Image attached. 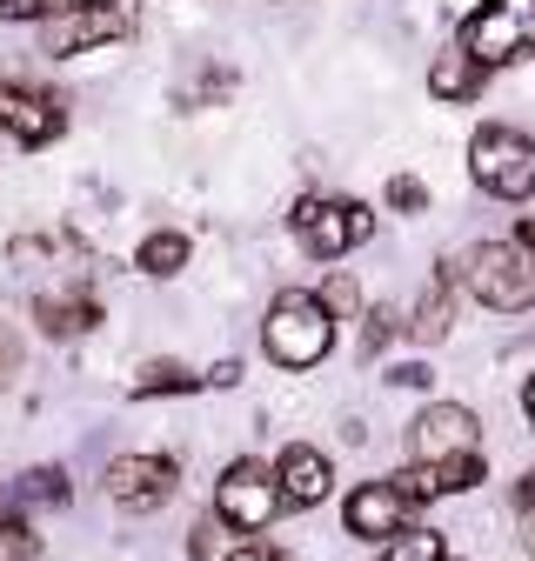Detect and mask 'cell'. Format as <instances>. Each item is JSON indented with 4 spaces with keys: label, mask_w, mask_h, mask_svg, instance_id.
I'll list each match as a JSON object with an SVG mask.
<instances>
[{
    "label": "cell",
    "mask_w": 535,
    "mask_h": 561,
    "mask_svg": "<svg viewBox=\"0 0 535 561\" xmlns=\"http://www.w3.org/2000/svg\"><path fill=\"white\" fill-rule=\"evenodd\" d=\"M328 347H334V314L321 308V295L288 288V295L268 301V314H261V355L275 362V368L308 375V368L328 362Z\"/></svg>",
    "instance_id": "1"
},
{
    "label": "cell",
    "mask_w": 535,
    "mask_h": 561,
    "mask_svg": "<svg viewBox=\"0 0 535 561\" xmlns=\"http://www.w3.org/2000/svg\"><path fill=\"white\" fill-rule=\"evenodd\" d=\"M455 280L496 314H528L535 308V254L515 234L509 241H476L455 261Z\"/></svg>",
    "instance_id": "2"
},
{
    "label": "cell",
    "mask_w": 535,
    "mask_h": 561,
    "mask_svg": "<svg viewBox=\"0 0 535 561\" xmlns=\"http://www.w3.org/2000/svg\"><path fill=\"white\" fill-rule=\"evenodd\" d=\"M468 174L496 201H535V134H522L509 121L476 127V140H468Z\"/></svg>",
    "instance_id": "3"
},
{
    "label": "cell",
    "mask_w": 535,
    "mask_h": 561,
    "mask_svg": "<svg viewBox=\"0 0 535 561\" xmlns=\"http://www.w3.org/2000/svg\"><path fill=\"white\" fill-rule=\"evenodd\" d=\"M288 508V495H282V481H275V468L268 461H228L221 468V481H215V522L228 528V535H261V528H275V515Z\"/></svg>",
    "instance_id": "4"
},
{
    "label": "cell",
    "mask_w": 535,
    "mask_h": 561,
    "mask_svg": "<svg viewBox=\"0 0 535 561\" xmlns=\"http://www.w3.org/2000/svg\"><path fill=\"white\" fill-rule=\"evenodd\" d=\"M455 41L476 54L489 75H496V67L528 60V54H535V0H482V8L462 21Z\"/></svg>",
    "instance_id": "5"
},
{
    "label": "cell",
    "mask_w": 535,
    "mask_h": 561,
    "mask_svg": "<svg viewBox=\"0 0 535 561\" xmlns=\"http://www.w3.org/2000/svg\"><path fill=\"white\" fill-rule=\"evenodd\" d=\"M288 228H295V241L315 254V261H342L349 248H362L368 234H375V215L362 201H328V194H301L295 207H288Z\"/></svg>",
    "instance_id": "6"
},
{
    "label": "cell",
    "mask_w": 535,
    "mask_h": 561,
    "mask_svg": "<svg viewBox=\"0 0 535 561\" xmlns=\"http://www.w3.org/2000/svg\"><path fill=\"white\" fill-rule=\"evenodd\" d=\"M101 488H107V502H114L121 515H155V508L174 502L181 461H174V455H121V461H107Z\"/></svg>",
    "instance_id": "7"
},
{
    "label": "cell",
    "mask_w": 535,
    "mask_h": 561,
    "mask_svg": "<svg viewBox=\"0 0 535 561\" xmlns=\"http://www.w3.org/2000/svg\"><path fill=\"white\" fill-rule=\"evenodd\" d=\"M34 34H41V54L47 60H75V54H94V47L121 41L127 34V14L121 8H47L34 21Z\"/></svg>",
    "instance_id": "8"
},
{
    "label": "cell",
    "mask_w": 535,
    "mask_h": 561,
    "mask_svg": "<svg viewBox=\"0 0 535 561\" xmlns=\"http://www.w3.org/2000/svg\"><path fill=\"white\" fill-rule=\"evenodd\" d=\"M476 448H482V421L462 401H429L409 421V461H455V455H476Z\"/></svg>",
    "instance_id": "9"
},
{
    "label": "cell",
    "mask_w": 535,
    "mask_h": 561,
    "mask_svg": "<svg viewBox=\"0 0 535 561\" xmlns=\"http://www.w3.org/2000/svg\"><path fill=\"white\" fill-rule=\"evenodd\" d=\"M60 127H67L60 94L27 88V81L0 88V140H14V148H47V140H60Z\"/></svg>",
    "instance_id": "10"
},
{
    "label": "cell",
    "mask_w": 535,
    "mask_h": 561,
    "mask_svg": "<svg viewBox=\"0 0 535 561\" xmlns=\"http://www.w3.org/2000/svg\"><path fill=\"white\" fill-rule=\"evenodd\" d=\"M409 515H416V502L401 495L395 481H362V488H349V502H342V528L355 541H375V548L409 528Z\"/></svg>",
    "instance_id": "11"
},
{
    "label": "cell",
    "mask_w": 535,
    "mask_h": 561,
    "mask_svg": "<svg viewBox=\"0 0 535 561\" xmlns=\"http://www.w3.org/2000/svg\"><path fill=\"white\" fill-rule=\"evenodd\" d=\"M275 481H282L288 508H321V502L334 495V468H328V455L308 448V442H288V448L275 455Z\"/></svg>",
    "instance_id": "12"
},
{
    "label": "cell",
    "mask_w": 535,
    "mask_h": 561,
    "mask_svg": "<svg viewBox=\"0 0 535 561\" xmlns=\"http://www.w3.org/2000/svg\"><path fill=\"white\" fill-rule=\"evenodd\" d=\"M482 88H489V67L468 54L462 41H448V47L429 60V94H435L442 107H468V101H482Z\"/></svg>",
    "instance_id": "13"
},
{
    "label": "cell",
    "mask_w": 535,
    "mask_h": 561,
    "mask_svg": "<svg viewBox=\"0 0 535 561\" xmlns=\"http://www.w3.org/2000/svg\"><path fill=\"white\" fill-rule=\"evenodd\" d=\"M34 328L47 341H75V334H94L101 328V301L94 295H34Z\"/></svg>",
    "instance_id": "14"
},
{
    "label": "cell",
    "mask_w": 535,
    "mask_h": 561,
    "mask_svg": "<svg viewBox=\"0 0 535 561\" xmlns=\"http://www.w3.org/2000/svg\"><path fill=\"white\" fill-rule=\"evenodd\" d=\"M448 328H455V261H442V267L429 274V288H422V301H416V314H409V334H416L422 347H435Z\"/></svg>",
    "instance_id": "15"
},
{
    "label": "cell",
    "mask_w": 535,
    "mask_h": 561,
    "mask_svg": "<svg viewBox=\"0 0 535 561\" xmlns=\"http://www.w3.org/2000/svg\"><path fill=\"white\" fill-rule=\"evenodd\" d=\"M75 502V488H67V468H54V461H41V468H27L21 481H14V508L34 522V508H67Z\"/></svg>",
    "instance_id": "16"
},
{
    "label": "cell",
    "mask_w": 535,
    "mask_h": 561,
    "mask_svg": "<svg viewBox=\"0 0 535 561\" xmlns=\"http://www.w3.org/2000/svg\"><path fill=\"white\" fill-rule=\"evenodd\" d=\"M187 234L181 228H155V234H141V248H134V267H141L148 280H174L181 267H187Z\"/></svg>",
    "instance_id": "17"
},
{
    "label": "cell",
    "mask_w": 535,
    "mask_h": 561,
    "mask_svg": "<svg viewBox=\"0 0 535 561\" xmlns=\"http://www.w3.org/2000/svg\"><path fill=\"white\" fill-rule=\"evenodd\" d=\"M194 388H208V381L194 368H181V362H148L134 375V401H174V394H194Z\"/></svg>",
    "instance_id": "18"
},
{
    "label": "cell",
    "mask_w": 535,
    "mask_h": 561,
    "mask_svg": "<svg viewBox=\"0 0 535 561\" xmlns=\"http://www.w3.org/2000/svg\"><path fill=\"white\" fill-rule=\"evenodd\" d=\"M382 561H448V541L435 535V528H401L395 541H382Z\"/></svg>",
    "instance_id": "19"
},
{
    "label": "cell",
    "mask_w": 535,
    "mask_h": 561,
    "mask_svg": "<svg viewBox=\"0 0 535 561\" xmlns=\"http://www.w3.org/2000/svg\"><path fill=\"white\" fill-rule=\"evenodd\" d=\"M429 468H435V481H442V495H468V488L489 474L482 448H476V455H455V461H429Z\"/></svg>",
    "instance_id": "20"
},
{
    "label": "cell",
    "mask_w": 535,
    "mask_h": 561,
    "mask_svg": "<svg viewBox=\"0 0 535 561\" xmlns=\"http://www.w3.org/2000/svg\"><path fill=\"white\" fill-rule=\"evenodd\" d=\"M321 308H328L334 321H355V314H362V288H355V274L334 267V274L321 280Z\"/></svg>",
    "instance_id": "21"
},
{
    "label": "cell",
    "mask_w": 535,
    "mask_h": 561,
    "mask_svg": "<svg viewBox=\"0 0 535 561\" xmlns=\"http://www.w3.org/2000/svg\"><path fill=\"white\" fill-rule=\"evenodd\" d=\"M0 561H41V535L27 515H8L0 522Z\"/></svg>",
    "instance_id": "22"
},
{
    "label": "cell",
    "mask_w": 535,
    "mask_h": 561,
    "mask_svg": "<svg viewBox=\"0 0 535 561\" xmlns=\"http://www.w3.org/2000/svg\"><path fill=\"white\" fill-rule=\"evenodd\" d=\"M382 201L395 207V215H422V207H429V187H422L416 174H388V187H382Z\"/></svg>",
    "instance_id": "23"
},
{
    "label": "cell",
    "mask_w": 535,
    "mask_h": 561,
    "mask_svg": "<svg viewBox=\"0 0 535 561\" xmlns=\"http://www.w3.org/2000/svg\"><path fill=\"white\" fill-rule=\"evenodd\" d=\"M388 481H395V488H401V495H409L416 508L442 495V481H435V468H429V461H409V468H401V474H388Z\"/></svg>",
    "instance_id": "24"
},
{
    "label": "cell",
    "mask_w": 535,
    "mask_h": 561,
    "mask_svg": "<svg viewBox=\"0 0 535 561\" xmlns=\"http://www.w3.org/2000/svg\"><path fill=\"white\" fill-rule=\"evenodd\" d=\"M362 321H368V328H362V355H382V347L401 334V314H395V308H368Z\"/></svg>",
    "instance_id": "25"
},
{
    "label": "cell",
    "mask_w": 535,
    "mask_h": 561,
    "mask_svg": "<svg viewBox=\"0 0 535 561\" xmlns=\"http://www.w3.org/2000/svg\"><path fill=\"white\" fill-rule=\"evenodd\" d=\"M14 375H21V328L0 321V388H8Z\"/></svg>",
    "instance_id": "26"
},
{
    "label": "cell",
    "mask_w": 535,
    "mask_h": 561,
    "mask_svg": "<svg viewBox=\"0 0 535 561\" xmlns=\"http://www.w3.org/2000/svg\"><path fill=\"white\" fill-rule=\"evenodd\" d=\"M54 0H0V27H34Z\"/></svg>",
    "instance_id": "27"
},
{
    "label": "cell",
    "mask_w": 535,
    "mask_h": 561,
    "mask_svg": "<svg viewBox=\"0 0 535 561\" xmlns=\"http://www.w3.org/2000/svg\"><path fill=\"white\" fill-rule=\"evenodd\" d=\"M215 528H221V522H194V528H187V561H208V554H215Z\"/></svg>",
    "instance_id": "28"
},
{
    "label": "cell",
    "mask_w": 535,
    "mask_h": 561,
    "mask_svg": "<svg viewBox=\"0 0 535 561\" xmlns=\"http://www.w3.org/2000/svg\"><path fill=\"white\" fill-rule=\"evenodd\" d=\"M388 388H429V368L422 362H401V368H388Z\"/></svg>",
    "instance_id": "29"
},
{
    "label": "cell",
    "mask_w": 535,
    "mask_h": 561,
    "mask_svg": "<svg viewBox=\"0 0 535 561\" xmlns=\"http://www.w3.org/2000/svg\"><path fill=\"white\" fill-rule=\"evenodd\" d=\"M221 561H282V548H261V541H235Z\"/></svg>",
    "instance_id": "30"
},
{
    "label": "cell",
    "mask_w": 535,
    "mask_h": 561,
    "mask_svg": "<svg viewBox=\"0 0 535 561\" xmlns=\"http://www.w3.org/2000/svg\"><path fill=\"white\" fill-rule=\"evenodd\" d=\"M201 381H208V388H235V381H241V362H221V368H208Z\"/></svg>",
    "instance_id": "31"
},
{
    "label": "cell",
    "mask_w": 535,
    "mask_h": 561,
    "mask_svg": "<svg viewBox=\"0 0 535 561\" xmlns=\"http://www.w3.org/2000/svg\"><path fill=\"white\" fill-rule=\"evenodd\" d=\"M515 515H522V548L535 554V508H528V502H515Z\"/></svg>",
    "instance_id": "32"
},
{
    "label": "cell",
    "mask_w": 535,
    "mask_h": 561,
    "mask_svg": "<svg viewBox=\"0 0 535 561\" xmlns=\"http://www.w3.org/2000/svg\"><path fill=\"white\" fill-rule=\"evenodd\" d=\"M515 241H522V248L535 254V215H522V228H515Z\"/></svg>",
    "instance_id": "33"
},
{
    "label": "cell",
    "mask_w": 535,
    "mask_h": 561,
    "mask_svg": "<svg viewBox=\"0 0 535 561\" xmlns=\"http://www.w3.org/2000/svg\"><path fill=\"white\" fill-rule=\"evenodd\" d=\"M522 414H528V421H535V375H528V381H522Z\"/></svg>",
    "instance_id": "34"
},
{
    "label": "cell",
    "mask_w": 535,
    "mask_h": 561,
    "mask_svg": "<svg viewBox=\"0 0 535 561\" xmlns=\"http://www.w3.org/2000/svg\"><path fill=\"white\" fill-rule=\"evenodd\" d=\"M54 8H121V0H54Z\"/></svg>",
    "instance_id": "35"
},
{
    "label": "cell",
    "mask_w": 535,
    "mask_h": 561,
    "mask_svg": "<svg viewBox=\"0 0 535 561\" xmlns=\"http://www.w3.org/2000/svg\"><path fill=\"white\" fill-rule=\"evenodd\" d=\"M515 502H528V508H535V474H522V488H515Z\"/></svg>",
    "instance_id": "36"
},
{
    "label": "cell",
    "mask_w": 535,
    "mask_h": 561,
    "mask_svg": "<svg viewBox=\"0 0 535 561\" xmlns=\"http://www.w3.org/2000/svg\"><path fill=\"white\" fill-rule=\"evenodd\" d=\"M0 88H8V81H0Z\"/></svg>",
    "instance_id": "37"
}]
</instances>
